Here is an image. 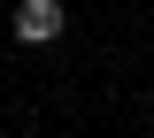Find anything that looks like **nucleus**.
I'll list each match as a JSON object with an SVG mask.
<instances>
[{
	"instance_id": "obj_1",
	"label": "nucleus",
	"mask_w": 154,
	"mask_h": 138,
	"mask_svg": "<svg viewBox=\"0 0 154 138\" xmlns=\"http://www.w3.org/2000/svg\"><path fill=\"white\" fill-rule=\"evenodd\" d=\"M16 39L23 46H54L62 39V0H23L16 8Z\"/></svg>"
}]
</instances>
